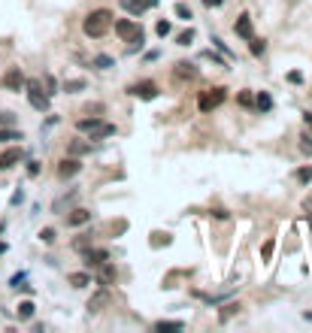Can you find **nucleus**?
Returning <instances> with one entry per match:
<instances>
[{"label": "nucleus", "mask_w": 312, "mask_h": 333, "mask_svg": "<svg viewBox=\"0 0 312 333\" xmlns=\"http://www.w3.org/2000/svg\"><path fill=\"white\" fill-rule=\"evenodd\" d=\"M109 28H112V12L109 9H94L82 22V31H85V36H91V39H100Z\"/></svg>", "instance_id": "nucleus-1"}, {"label": "nucleus", "mask_w": 312, "mask_h": 333, "mask_svg": "<svg viewBox=\"0 0 312 333\" xmlns=\"http://www.w3.org/2000/svg\"><path fill=\"white\" fill-rule=\"evenodd\" d=\"M115 33L121 36V43H142V28L131 18H118L115 22Z\"/></svg>", "instance_id": "nucleus-2"}, {"label": "nucleus", "mask_w": 312, "mask_h": 333, "mask_svg": "<svg viewBox=\"0 0 312 333\" xmlns=\"http://www.w3.org/2000/svg\"><path fill=\"white\" fill-rule=\"evenodd\" d=\"M25 88H28V100H31V106L34 109H49V94L43 91V85L36 82V79H31V82H25Z\"/></svg>", "instance_id": "nucleus-3"}, {"label": "nucleus", "mask_w": 312, "mask_h": 333, "mask_svg": "<svg viewBox=\"0 0 312 333\" xmlns=\"http://www.w3.org/2000/svg\"><path fill=\"white\" fill-rule=\"evenodd\" d=\"M224 97H227L224 88H209V91H203V94H200V112H212L215 106L224 103Z\"/></svg>", "instance_id": "nucleus-4"}, {"label": "nucleus", "mask_w": 312, "mask_h": 333, "mask_svg": "<svg viewBox=\"0 0 312 333\" xmlns=\"http://www.w3.org/2000/svg\"><path fill=\"white\" fill-rule=\"evenodd\" d=\"M128 91L139 100H155L158 97V85H155V82H137V85H131Z\"/></svg>", "instance_id": "nucleus-5"}, {"label": "nucleus", "mask_w": 312, "mask_h": 333, "mask_svg": "<svg viewBox=\"0 0 312 333\" xmlns=\"http://www.w3.org/2000/svg\"><path fill=\"white\" fill-rule=\"evenodd\" d=\"M25 82H28V79H25V73H22L18 67H12V70L3 76V85H6L9 91H22V88H25Z\"/></svg>", "instance_id": "nucleus-6"}, {"label": "nucleus", "mask_w": 312, "mask_h": 333, "mask_svg": "<svg viewBox=\"0 0 312 333\" xmlns=\"http://www.w3.org/2000/svg\"><path fill=\"white\" fill-rule=\"evenodd\" d=\"M79 170H82L79 158H76V155H70V158H64V161L58 164V176H61V179H73V176H76Z\"/></svg>", "instance_id": "nucleus-7"}, {"label": "nucleus", "mask_w": 312, "mask_h": 333, "mask_svg": "<svg viewBox=\"0 0 312 333\" xmlns=\"http://www.w3.org/2000/svg\"><path fill=\"white\" fill-rule=\"evenodd\" d=\"M103 261H109V252H106V248H85V266H88V269H91V266L97 269Z\"/></svg>", "instance_id": "nucleus-8"}, {"label": "nucleus", "mask_w": 312, "mask_h": 333, "mask_svg": "<svg viewBox=\"0 0 312 333\" xmlns=\"http://www.w3.org/2000/svg\"><path fill=\"white\" fill-rule=\"evenodd\" d=\"M22 158H25V152H22L18 145H15V149H6V152L0 155V170H12Z\"/></svg>", "instance_id": "nucleus-9"}, {"label": "nucleus", "mask_w": 312, "mask_h": 333, "mask_svg": "<svg viewBox=\"0 0 312 333\" xmlns=\"http://www.w3.org/2000/svg\"><path fill=\"white\" fill-rule=\"evenodd\" d=\"M121 6L131 12V15H142L145 9H152V6H158V0H121Z\"/></svg>", "instance_id": "nucleus-10"}, {"label": "nucleus", "mask_w": 312, "mask_h": 333, "mask_svg": "<svg viewBox=\"0 0 312 333\" xmlns=\"http://www.w3.org/2000/svg\"><path fill=\"white\" fill-rule=\"evenodd\" d=\"M88 221H91V212H88V209H73L67 215L70 227H82V224H88Z\"/></svg>", "instance_id": "nucleus-11"}, {"label": "nucleus", "mask_w": 312, "mask_h": 333, "mask_svg": "<svg viewBox=\"0 0 312 333\" xmlns=\"http://www.w3.org/2000/svg\"><path fill=\"white\" fill-rule=\"evenodd\" d=\"M234 31H237V36H243V39H252V36H255V31H252V18H248V15H240V18H237Z\"/></svg>", "instance_id": "nucleus-12"}, {"label": "nucleus", "mask_w": 312, "mask_h": 333, "mask_svg": "<svg viewBox=\"0 0 312 333\" xmlns=\"http://www.w3.org/2000/svg\"><path fill=\"white\" fill-rule=\"evenodd\" d=\"M173 73H176V79H179V82H185V79H197V70H194V64H185V61H179Z\"/></svg>", "instance_id": "nucleus-13"}, {"label": "nucleus", "mask_w": 312, "mask_h": 333, "mask_svg": "<svg viewBox=\"0 0 312 333\" xmlns=\"http://www.w3.org/2000/svg\"><path fill=\"white\" fill-rule=\"evenodd\" d=\"M100 124H103V121H100L97 115H91V118H79V121H76V128H79L82 133H94Z\"/></svg>", "instance_id": "nucleus-14"}, {"label": "nucleus", "mask_w": 312, "mask_h": 333, "mask_svg": "<svg viewBox=\"0 0 312 333\" xmlns=\"http://www.w3.org/2000/svg\"><path fill=\"white\" fill-rule=\"evenodd\" d=\"M100 273H97V279H100V285H109V282H115V266L109 264V261H103V264L97 266Z\"/></svg>", "instance_id": "nucleus-15"}, {"label": "nucleus", "mask_w": 312, "mask_h": 333, "mask_svg": "<svg viewBox=\"0 0 312 333\" xmlns=\"http://www.w3.org/2000/svg\"><path fill=\"white\" fill-rule=\"evenodd\" d=\"M255 106H258L261 112H270V109H273V97H270L267 91H261V94L255 97Z\"/></svg>", "instance_id": "nucleus-16"}, {"label": "nucleus", "mask_w": 312, "mask_h": 333, "mask_svg": "<svg viewBox=\"0 0 312 333\" xmlns=\"http://www.w3.org/2000/svg\"><path fill=\"white\" fill-rule=\"evenodd\" d=\"M106 303H109V294L100 291L94 300H88V312H100V306H106Z\"/></svg>", "instance_id": "nucleus-17"}, {"label": "nucleus", "mask_w": 312, "mask_h": 333, "mask_svg": "<svg viewBox=\"0 0 312 333\" xmlns=\"http://www.w3.org/2000/svg\"><path fill=\"white\" fill-rule=\"evenodd\" d=\"M88 152H91V142H82V139L70 142V155H88Z\"/></svg>", "instance_id": "nucleus-18"}, {"label": "nucleus", "mask_w": 312, "mask_h": 333, "mask_svg": "<svg viewBox=\"0 0 312 333\" xmlns=\"http://www.w3.org/2000/svg\"><path fill=\"white\" fill-rule=\"evenodd\" d=\"M70 285H73V288H85V285H91V276H88V273H73V276H70Z\"/></svg>", "instance_id": "nucleus-19"}, {"label": "nucleus", "mask_w": 312, "mask_h": 333, "mask_svg": "<svg viewBox=\"0 0 312 333\" xmlns=\"http://www.w3.org/2000/svg\"><path fill=\"white\" fill-rule=\"evenodd\" d=\"M182 327H185L182 321H158V324H155V330H158V333H164V330H182Z\"/></svg>", "instance_id": "nucleus-20"}, {"label": "nucleus", "mask_w": 312, "mask_h": 333, "mask_svg": "<svg viewBox=\"0 0 312 333\" xmlns=\"http://www.w3.org/2000/svg\"><path fill=\"white\" fill-rule=\"evenodd\" d=\"M34 303L31 300H25V303H18V318H34Z\"/></svg>", "instance_id": "nucleus-21"}, {"label": "nucleus", "mask_w": 312, "mask_h": 333, "mask_svg": "<svg viewBox=\"0 0 312 333\" xmlns=\"http://www.w3.org/2000/svg\"><path fill=\"white\" fill-rule=\"evenodd\" d=\"M294 176H297V182H300V185H309V182H312V167H300Z\"/></svg>", "instance_id": "nucleus-22"}, {"label": "nucleus", "mask_w": 312, "mask_h": 333, "mask_svg": "<svg viewBox=\"0 0 312 333\" xmlns=\"http://www.w3.org/2000/svg\"><path fill=\"white\" fill-rule=\"evenodd\" d=\"M112 133H115V128H112V124H100L97 131L91 133V139H106V136H112Z\"/></svg>", "instance_id": "nucleus-23"}, {"label": "nucleus", "mask_w": 312, "mask_h": 333, "mask_svg": "<svg viewBox=\"0 0 312 333\" xmlns=\"http://www.w3.org/2000/svg\"><path fill=\"white\" fill-rule=\"evenodd\" d=\"M82 88H85L82 79H70V82H64V91H67V94H76V91H82Z\"/></svg>", "instance_id": "nucleus-24"}, {"label": "nucleus", "mask_w": 312, "mask_h": 333, "mask_svg": "<svg viewBox=\"0 0 312 333\" xmlns=\"http://www.w3.org/2000/svg\"><path fill=\"white\" fill-rule=\"evenodd\" d=\"M176 15H179L182 22H188V18H194V15H191V6H188V3H176Z\"/></svg>", "instance_id": "nucleus-25"}, {"label": "nucleus", "mask_w": 312, "mask_h": 333, "mask_svg": "<svg viewBox=\"0 0 312 333\" xmlns=\"http://www.w3.org/2000/svg\"><path fill=\"white\" fill-rule=\"evenodd\" d=\"M248 43H252V46H248V49H252V55H264V49H267V43H264V39H258V36H252Z\"/></svg>", "instance_id": "nucleus-26"}, {"label": "nucleus", "mask_w": 312, "mask_h": 333, "mask_svg": "<svg viewBox=\"0 0 312 333\" xmlns=\"http://www.w3.org/2000/svg\"><path fill=\"white\" fill-rule=\"evenodd\" d=\"M112 64H115V61H112L109 55H97V58H94V67H97V70H109Z\"/></svg>", "instance_id": "nucleus-27"}, {"label": "nucleus", "mask_w": 312, "mask_h": 333, "mask_svg": "<svg viewBox=\"0 0 312 333\" xmlns=\"http://www.w3.org/2000/svg\"><path fill=\"white\" fill-rule=\"evenodd\" d=\"M73 245H76V248H79V252H85V248H88V245H91V233H82V236H79V239H76V242H73Z\"/></svg>", "instance_id": "nucleus-28"}, {"label": "nucleus", "mask_w": 312, "mask_h": 333, "mask_svg": "<svg viewBox=\"0 0 312 333\" xmlns=\"http://www.w3.org/2000/svg\"><path fill=\"white\" fill-rule=\"evenodd\" d=\"M273 248H276V242H273V239H267V242H264V248H261V258H264V261H270V258H273Z\"/></svg>", "instance_id": "nucleus-29"}, {"label": "nucleus", "mask_w": 312, "mask_h": 333, "mask_svg": "<svg viewBox=\"0 0 312 333\" xmlns=\"http://www.w3.org/2000/svg\"><path fill=\"white\" fill-rule=\"evenodd\" d=\"M12 139H22V133L18 131H3V128H0V142H12Z\"/></svg>", "instance_id": "nucleus-30"}, {"label": "nucleus", "mask_w": 312, "mask_h": 333, "mask_svg": "<svg viewBox=\"0 0 312 333\" xmlns=\"http://www.w3.org/2000/svg\"><path fill=\"white\" fill-rule=\"evenodd\" d=\"M191 39H194V31L188 28V31H185V33H179V39H176V43H179V46H188Z\"/></svg>", "instance_id": "nucleus-31"}, {"label": "nucleus", "mask_w": 312, "mask_h": 333, "mask_svg": "<svg viewBox=\"0 0 312 333\" xmlns=\"http://www.w3.org/2000/svg\"><path fill=\"white\" fill-rule=\"evenodd\" d=\"M155 31H158V36H167V33L173 31V25H170V22H158V28H155Z\"/></svg>", "instance_id": "nucleus-32"}, {"label": "nucleus", "mask_w": 312, "mask_h": 333, "mask_svg": "<svg viewBox=\"0 0 312 333\" xmlns=\"http://www.w3.org/2000/svg\"><path fill=\"white\" fill-rule=\"evenodd\" d=\"M12 121H15V115H12V112H0V128H9Z\"/></svg>", "instance_id": "nucleus-33"}, {"label": "nucleus", "mask_w": 312, "mask_h": 333, "mask_svg": "<svg viewBox=\"0 0 312 333\" xmlns=\"http://www.w3.org/2000/svg\"><path fill=\"white\" fill-rule=\"evenodd\" d=\"M237 309H240L237 303H231V306H224V312H221V321H227V318H231V315H234Z\"/></svg>", "instance_id": "nucleus-34"}, {"label": "nucleus", "mask_w": 312, "mask_h": 333, "mask_svg": "<svg viewBox=\"0 0 312 333\" xmlns=\"http://www.w3.org/2000/svg\"><path fill=\"white\" fill-rule=\"evenodd\" d=\"M39 239H43V242H55V231H52V227H46V231L39 233Z\"/></svg>", "instance_id": "nucleus-35"}, {"label": "nucleus", "mask_w": 312, "mask_h": 333, "mask_svg": "<svg viewBox=\"0 0 312 333\" xmlns=\"http://www.w3.org/2000/svg\"><path fill=\"white\" fill-rule=\"evenodd\" d=\"M300 139H303L300 149H303V152H312V136H300Z\"/></svg>", "instance_id": "nucleus-36"}, {"label": "nucleus", "mask_w": 312, "mask_h": 333, "mask_svg": "<svg viewBox=\"0 0 312 333\" xmlns=\"http://www.w3.org/2000/svg\"><path fill=\"white\" fill-rule=\"evenodd\" d=\"M240 103H243V106H252L255 100H252V94H248V91H243V94H240Z\"/></svg>", "instance_id": "nucleus-37"}, {"label": "nucleus", "mask_w": 312, "mask_h": 333, "mask_svg": "<svg viewBox=\"0 0 312 333\" xmlns=\"http://www.w3.org/2000/svg\"><path fill=\"white\" fill-rule=\"evenodd\" d=\"M28 176H39V164H36V161L28 164Z\"/></svg>", "instance_id": "nucleus-38"}, {"label": "nucleus", "mask_w": 312, "mask_h": 333, "mask_svg": "<svg viewBox=\"0 0 312 333\" xmlns=\"http://www.w3.org/2000/svg\"><path fill=\"white\" fill-rule=\"evenodd\" d=\"M303 209H306V212H312V194L306 200H303Z\"/></svg>", "instance_id": "nucleus-39"}, {"label": "nucleus", "mask_w": 312, "mask_h": 333, "mask_svg": "<svg viewBox=\"0 0 312 333\" xmlns=\"http://www.w3.org/2000/svg\"><path fill=\"white\" fill-rule=\"evenodd\" d=\"M206 6H221V0H203Z\"/></svg>", "instance_id": "nucleus-40"}, {"label": "nucleus", "mask_w": 312, "mask_h": 333, "mask_svg": "<svg viewBox=\"0 0 312 333\" xmlns=\"http://www.w3.org/2000/svg\"><path fill=\"white\" fill-rule=\"evenodd\" d=\"M303 118H306V124H309V128H312V115H309V112H306V115H303Z\"/></svg>", "instance_id": "nucleus-41"}]
</instances>
